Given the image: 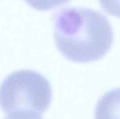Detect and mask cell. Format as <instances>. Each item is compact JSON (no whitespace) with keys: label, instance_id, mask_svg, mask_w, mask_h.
<instances>
[{"label":"cell","instance_id":"obj_1","mask_svg":"<svg viewBox=\"0 0 120 119\" xmlns=\"http://www.w3.org/2000/svg\"><path fill=\"white\" fill-rule=\"evenodd\" d=\"M54 38L59 51L78 63L98 60L109 51L114 32L108 19L85 7H65L54 16Z\"/></svg>","mask_w":120,"mask_h":119},{"label":"cell","instance_id":"obj_2","mask_svg":"<svg viewBox=\"0 0 120 119\" xmlns=\"http://www.w3.org/2000/svg\"><path fill=\"white\" fill-rule=\"evenodd\" d=\"M49 81L34 70H18L0 85V107L8 115L23 113L42 114L52 102Z\"/></svg>","mask_w":120,"mask_h":119},{"label":"cell","instance_id":"obj_3","mask_svg":"<svg viewBox=\"0 0 120 119\" xmlns=\"http://www.w3.org/2000/svg\"><path fill=\"white\" fill-rule=\"evenodd\" d=\"M95 119H120V88L106 92L98 101Z\"/></svg>","mask_w":120,"mask_h":119},{"label":"cell","instance_id":"obj_4","mask_svg":"<svg viewBox=\"0 0 120 119\" xmlns=\"http://www.w3.org/2000/svg\"><path fill=\"white\" fill-rule=\"evenodd\" d=\"M28 5L38 11H48L70 2V0H25Z\"/></svg>","mask_w":120,"mask_h":119},{"label":"cell","instance_id":"obj_5","mask_svg":"<svg viewBox=\"0 0 120 119\" xmlns=\"http://www.w3.org/2000/svg\"><path fill=\"white\" fill-rule=\"evenodd\" d=\"M107 14L120 18V0H99Z\"/></svg>","mask_w":120,"mask_h":119},{"label":"cell","instance_id":"obj_6","mask_svg":"<svg viewBox=\"0 0 120 119\" xmlns=\"http://www.w3.org/2000/svg\"><path fill=\"white\" fill-rule=\"evenodd\" d=\"M5 119H43V118L41 117V114L36 113H23L8 115V118Z\"/></svg>","mask_w":120,"mask_h":119}]
</instances>
